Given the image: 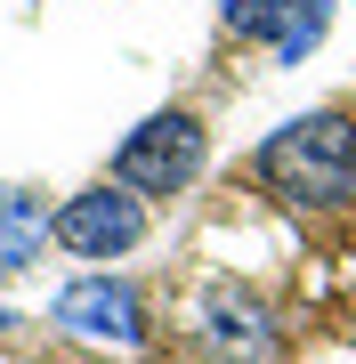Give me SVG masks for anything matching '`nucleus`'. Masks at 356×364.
<instances>
[{
	"label": "nucleus",
	"instance_id": "obj_7",
	"mask_svg": "<svg viewBox=\"0 0 356 364\" xmlns=\"http://www.w3.org/2000/svg\"><path fill=\"white\" fill-rule=\"evenodd\" d=\"M291 9H300V0H219L227 33H235V41H259V49H276V33H284Z\"/></svg>",
	"mask_w": 356,
	"mask_h": 364
},
{
	"label": "nucleus",
	"instance_id": "obj_4",
	"mask_svg": "<svg viewBox=\"0 0 356 364\" xmlns=\"http://www.w3.org/2000/svg\"><path fill=\"white\" fill-rule=\"evenodd\" d=\"M49 316L73 340H106V348H146V291L130 275H81L49 299Z\"/></svg>",
	"mask_w": 356,
	"mask_h": 364
},
{
	"label": "nucleus",
	"instance_id": "obj_9",
	"mask_svg": "<svg viewBox=\"0 0 356 364\" xmlns=\"http://www.w3.org/2000/svg\"><path fill=\"white\" fill-rule=\"evenodd\" d=\"M9 324H16V316H9V308H0V332H9Z\"/></svg>",
	"mask_w": 356,
	"mask_h": 364
},
{
	"label": "nucleus",
	"instance_id": "obj_3",
	"mask_svg": "<svg viewBox=\"0 0 356 364\" xmlns=\"http://www.w3.org/2000/svg\"><path fill=\"white\" fill-rule=\"evenodd\" d=\"M49 235L73 251V259H130V251L146 243V195H130V186H90V195H73L65 210L49 219Z\"/></svg>",
	"mask_w": 356,
	"mask_h": 364
},
{
	"label": "nucleus",
	"instance_id": "obj_6",
	"mask_svg": "<svg viewBox=\"0 0 356 364\" xmlns=\"http://www.w3.org/2000/svg\"><path fill=\"white\" fill-rule=\"evenodd\" d=\"M49 243V210L25 186H0V267H33Z\"/></svg>",
	"mask_w": 356,
	"mask_h": 364
},
{
	"label": "nucleus",
	"instance_id": "obj_1",
	"mask_svg": "<svg viewBox=\"0 0 356 364\" xmlns=\"http://www.w3.org/2000/svg\"><path fill=\"white\" fill-rule=\"evenodd\" d=\"M259 186L291 210H332L356 195V122L340 105H316V114L267 130L259 146Z\"/></svg>",
	"mask_w": 356,
	"mask_h": 364
},
{
	"label": "nucleus",
	"instance_id": "obj_5",
	"mask_svg": "<svg viewBox=\"0 0 356 364\" xmlns=\"http://www.w3.org/2000/svg\"><path fill=\"white\" fill-rule=\"evenodd\" d=\"M203 324H211V348H219V356H235V364L276 356V316H267L251 291H235V284H219L211 299H203Z\"/></svg>",
	"mask_w": 356,
	"mask_h": 364
},
{
	"label": "nucleus",
	"instance_id": "obj_2",
	"mask_svg": "<svg viewBox=\"0 0 356 364\" xmlns=\"http://www.w3.org/2000/svg\"><path fill=\"white\" fill-rule=\"evenodd\" d=\"M203 154H211L203 122L186 114V105H162V114H146L138 130L114 146V178L130 186V195H186V186L203 178Z\"/></svg>",
	"mask_w": 356,
	"mask_h": 364
},
{
	"label": "nucleus",
	"instance_id": "obj_8",
	"mask_svg": "<svg viewBox=\"0 0 356 364\" xmlns=\"http://www.w3.org/2000/svg\"><path fill=\"white\" fill-rule=\"evenodd\" d=\"M324 16H332V0H300V9L284 16V33H276V57H284V65H300V57L324 41Z\"/></svg>",
	"mask_w": 356,
	"mask_h": 364
}]
</instances>
